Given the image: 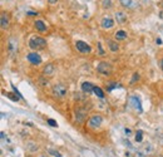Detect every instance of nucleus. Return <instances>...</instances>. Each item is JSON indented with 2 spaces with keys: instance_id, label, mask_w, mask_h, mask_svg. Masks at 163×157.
Returning a JSON list of instances; mask_svg holds the SVG:
<instances>
[{
  "instance_id": "39448f33",
  "label": "nucleus",
  "mask_w": 163,
  "mask_h": 157,
  "mask_svg": "<svg viewBox=\"0 0 163 157\" xmlns=\"http://www.w3.org/2000/svg\"><path fill=\"white\" fill-rule=\"evenodd\" d=\"M102 121H103V118H102L99 114H94V116H92V117L89 118L88 126H89L91 128H98V127L102 124Z\"/></svg>"
},
{
  "instance_id": "423d86ee",
  "label": "nucleus",
  "mask_w": 163,
  "mask_h": 157,
  "mask_svg": "<svg viewBox=\"0 0 163 157\" xmlns=\"http://www.w3.org/2000/svg\"><path fill=\"white\" fill-rule=\"evenodd\" d=\"M27 58H28V60H29L33 65H39V64L42 63V57H40L37 52H32V53H29V54L27 55Z\"/></svg>"
},
{
  "instance_id": "b1692460",
  "label": "nucleus",
  "mask_w": 163,
  "mask_h": 157,
  "mask_svg": "<svg viewBox=\"0 0 163 157\" xmlns=\"http://www.w3.org/2000/svg\"><path fill=\"white\" fill-rule=\"evenodd\" d=\"M124 132H126V134H127V136H129V134H131V133H132V132H131V129H129V128H126V129H124Z\"/></svg>"
},
{
  "instance_id": "2eb2a0df",
  "label": "nucleus",
  "mask_w": 163,
  "mask_h": 157,
  "mask_svg": "<svg viewBox=\"0 0 163 157\" xmlns=\"http://www.w3.org/2000/svg\"><path fill=\"white\" fill-rule=\"evenodd\" d=\"M108 45H109V48H111L112 52H117V50L119 49L117 42H114V40H108Z\"/></svg>"
},
{
  "instance_id": "f03ea898",
  "label": "nucleus",
  "mask_w": 163,
  "mask_h": 157,
  "mask_svg": "<svg viewBox=\"0 0 163 157\" xmlns=\"http://www.w3.org/2000/svg\"><path fill=\"white\" fill-rule=\"evenodd\" d=\"M52 92H53V96L54 97H58V98H62V97H64L65 94H67V88H65V86H63V84H55L53 88H52Z\"/></svg>"
},
{
  "instance_id": "a211bd4d",
  "label": "nucleus",
  "mask_w": 163,
  "mask_h": 157,
  "mask_svg": "<svg viewBox=\"0 0 163 157\" xmlns=\"http://www.w3.org/2000/svg\"><path fill=\"white\" fill-rule=\"evenodd\" d=\"M121 4L124 7V8H129L132 5V0H121Z\"/></svg>"
},
{
  "instance_id": "0eeeda50",
  "label": "nucleus",
  "mask_w": 163,
  "mask_h": 157,
  "mask_svg": "<svg viewBox=\"0 0 163 157\" xmlns=\"http://www.w3.org/2000/svg\"><path fill=\"white\" fill-rule=\"evenodd\" d=\"M114 17H116V20H117V23H119V24H124V23H127V20H128V18H127V14H126L124 12H121V10L116 12Z\"/></svg>"
},
{
  "instance_id": "6ab92c4d",
  "label": "nucleus",
  "mask_w": 163,
  "mask_h": 157,
  "mask_svg": "<svg viewBox=\"0 0 163 157\" xmlns=\"http://www.w3.org/2000/svg\"><path fill=\"white\" fill-rule=\"evenodd\" d=\"M102 5H103V8H111L112 7V2H111V0H103Z\"/></svg>"
},
{
  "instance_id": "aec40b11",
  "label": "nucleus",
  "mask_w": 163,
  "mask_h": 157,
  "mask_svg": "<svg viewBox=\"0 0 163 157\" xmlns=\"http://www.w3.org/2000/svg\"><path fill=\"white\" fill-rule=\"evenodd\" d=\"M47 122H48V124H49V126H52V127H58V123H57L54 119H52V118H49Z\"/></svg>"
},
{
  "instance_id": "7ed1b4c3",
  "label": "nucleus",
  "mask_w": 163,
  "mask_h": 157,
  "mask_svg": "<svg viewBox=\"0 0 163 157\" xmlns=\"http://www.w3.org/2000/svg\"><path fill=\"white\" fill-rule=\"evenodd\" d=\"M75 48L78 49V52L83 53V54H88V53L92 52V48H91L86 42H83V40H78V42H75Z\"/></svg>"
},
{
  "instance_id": "ddd939ff",
  "label": "nucleus",
  "mask_w": 163,
  "mask_h": 157,
  "mask_svg": "<svg viewBox=\"0 0 163 157\" xmlns=\"http://www.w3.org/2000/svg\"><path fill=\"white\" fill-rule=\"evenodd\" d=\"M126 38H127V32L126 30H118L116 33V39L117 40H123Z\"/></svg>"
},
{
  "instance_id": "393cba45",
  "label": "nucleus",
  "mask_w": 163,
  "mask_h": 157,
  "mask_svg": "<svg viewBox=\"0 0 163 157\" xmlns=\"http://www.w3.org/2000/svg\"><path fill=\"white\" fill-rule=\"evenodd\" d=\"M28 15H38V13H34V12H28Z\"/></svg>"
},
{
  "instance_id": "c85d7f7f",
  "label": "nucleus",
  "mask_w": 163,
  "mask_h": 157,
  "mask_svg": "<svg viewBox=\"0 0 163 157\" xmlns=\"http://www.w3.org/2000/svg\"><path fill=\"white\" fill-rule=\"evenodd\" d=\"M40 157H47V156H40Z\"/></svg>"
},
{
  "instance_id": "4468645a",
  "label": "nucleus",
  "mask_w": 163,
  "mask_h": 157,
  "mask_svg": "<svg viewBox=\"0 0 163 157\" xmlns=\"http://www.w3.org/2000/svg\"><path fill=\"white\" fill-rule=\"evenodd\" d=\"M8 25H9V18L3 13V14H2V28H3V29H7Z\"/></svg>"
},
{
  "instance_id": "6e6552de",
  "label": "nucleus",
  "mask_w": 163,
  "mask_h": 157,
  "mask_svg": "<svg viewBox=\"0 0 163 157\" xmlns=\"http://www.w3.org/2000/svg\"><path fill=\"white\" fill-rule=\"evenodd\" d=\"M131 103H132V106H133L136 109H138L139 113L143 112V108H142V104H141V99H139V97H137V96H132V97H131Z\"/></svg>"
},
{
  "instance_id": "9d476101",
  "label": "nucleus",
  "mask_w": 163,
  "mask_h": 157,
  "mask_svg": "<svg viewBox=\"0 0 163 157\" xmlns=\"http://www.w3.org/2000/svg\"><path fill=\"white\" fill-rule=\"evenodd\" d=\"M93 89H94V86L91 82H83V84H82V91L84 93H92Z\"/></svg>"
},
{
  "instance_id": "cd10ccee",
  "label": "nucleus",
  "mask_w": 163,
  "mask_h": 157,
  "mask_svg": "<svg viewBox=\"0 0 163 157\" xmlns=\"http://www.w3.org/2000/svg\"><path fill=\"white\" fill-rule=\"evenodd\" d=\"M161 68H162V70H163V59H162V62H161Z\"/></svg>"
},
{
  "instance_id": "f3484780",
  "label": "nucleus",
  "mask_w": 163,
  "mask_h": 157,
  "mask_svg": "<svg viewBox=\"0 0 163 157\" xmlns=\"http://www.w3.org/2000/svg\"><path fill=\"white\" fill-rule=\"evenodd\" d=\"M142 138H143V131H137V134H136V141L137 142H142Z\"/></svg>"
},
{
  "instance_id": "dca6fc26",
  "label": "nucleus",
  "mask_w": 163,
  "mask_h": 157,
  "mask_svg": "<svg viewBox=\"0 0 163 157\" xmlns=\"http://www.w3.org/2000/svg\"><path fill=\"white\" fill-rule=\"evenodd\" d=\"M93 92H94V93H96L99 98H104V92H103V89H102V88H99V87H94Z\"/></svg>"
},
{
  "instance_id": "5701e85b",
  "label": "nucleus",
  "mask_w": 163,
  "mask_h": 157,
  "mask_svg": "<svg viewBox=\"0 0 163 157\" xmlns=\"http://www.w3.org/2000/svg\"><path fill=\"white\" fill-rule=\"evenodd\" d=\"M97 45H98V48H99V54H101V55H104V50H103V48H102V44L98 43Z\"/></svg>"
},
{
  "instance_id": "bb28decb",
  "label": "nucleus",
  "mask_w": 163,
  "mask_h": 157,
  "mask_svg": "<svg viewBox=\"0 0 163 157\" xmlns=\"http://www.w3.org/2000/svg\"><path fill=\"white\" fill-rule=\"evenodd\" d=\"M157 44H162V40H161V39H159V38H158V39H157Z\"/></svg>"
},
{
  "instance_id": "20e7f679",
  "label": "nucleus",
  "mask_w": 163,
  "mask_h": 157,
  "mask_svg": "<svg viewBox=\"0 0 163 157\" xmlns=\"http://www.w3.org/2000/svg\"><path fill=\"white\" fill-rule=\"evenodd\" d=\"M97 69H98L99 73L106 74V75H109V74L112 73V67H111V64L107 63V62H101V63L97 65Z\"/></svg>"
},
{
  "instance_id": "f257e3e1",
  "label": "nucleus",
  "mask_w": 163,
  "mask_h": 157,
  "mask_svg": "<svg viewBox=\"0 0 163 157\" xmlns=\"http://www.w3.org/2000/svg\"><path fill=\"white\" fill-rule=\"evenodd\" d=\"M29 47L33 50H39V49H44L47 47V40L44 38L37 37V38H32L29 40Z\"/></svg>"
},
{
  "instance_id": "9b49d317",
  "label": "nucleus",
  "mask_w": 163,
  "mask_h": 157,
  "mask_svg": "<svg viewBox=\"0 0 163 157\" xmlns=\"http://www.w3.org/2000/svg\"><path fill=\"white\" fill-rule=\"evenodd\" d=\"M34 27H35V28H37V30H38V32H40V33H45V32H47V25L44 24V22H43V20H35Z\"/></svg>"
},
{
  "instance_id": "412c9836",
  "label": "nucleus",
  "mask_w": 163,
  "mask_h": 157,
  "mask_svg": "<svg viewBox=\"0 0 163 157\" xmlns=\"http://www.w3.org/2000/svg\"><path fill=\"white\" fill-rule=\"evenodd\" d=\"M49 152H50V153H52L53 156H57V157H62V154H60V153H59L58 151H54V149H50Z\"/></svg>"
},
{
  "instance_id": "a878e982",
  "label": "nucleus",
  "mask_w": 163,
  "mask_h": 157,
  "mask_svg": "<svg viewBox=\"0 0 163 157\" xmlns=\"http://www.w3.org/2000/svg\"><path fill=\"white\" fill-rule=\"evenodd\" d=\"M48 2H49L50 4H55V3L58 2V0H48Z\"/></svg>"
},
{
  "instance_id": "4be33fe9",
  "label": "nucleus",
  "mask_w": 163,
  "mask_h": 157,
  "mask_svg": "<svg viewBox=\"0 0 163 157\" xmlns=\"http://www.w3.org/2000/svg\"><path fill=\"white\" fill-rule=\"evenodd\" d=\"M136 79L138 81V74H137V73H134V74H133V78H132L131 83H132V84H133V83H136Z\"/></svg>"
},
{
  "instance_id": "1a4fd4ad",
  "label": "nucleus",
  "mask_w": 163,
  "mask_h": 157,
  "mask_svg": "<svg viewBox=\"0 0 163 157\" xmlns=\"http://www.w3.org/2000/svg\"><path fill=\"white\" fill-rule=\"evenodd\" d=\"M114 25V20L112 18H103L102 19V28L103 29H111Z\"/></svg>"
},
{
  "instance_id": "f8f14e48",
  "label": "nucleus",
  "mask_w": 163,
  "mask_h": 157,
  "mask_svg": "<svg viewBox=\"0 0 163 157\" xmlns=\"http://www.w3.org/2000/svg\"><path fill=\"white\" fill-rule=\"evenodd\" d=\"M54 72H55V67H54L53 64H47V65L44 67V70H43L44 75H48V77L53 75V74H54Z\"/></svg>"
}]
</instances>
